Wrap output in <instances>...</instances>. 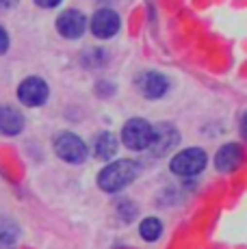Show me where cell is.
I'll list each match as a JSON object with an SVG mask.
<instances>
[{
  "label": "cell",
  "instance_id": "10",
  "mask_svg": "<svg viewBox=\"0 0 247 249\" xmlns=\"http://www.w3.org/2000/svg\"><path fill=\"white\" fill-rule=\"evenodd\" d=\"M139 89H141V93H143L145 98L159 100V98H163V95L167 93L169 83H167V78H165L163 74H159V71H145V74L139 76Z\"/></svg>",
  "mask_w": 247,
  "mask_h": 249
},
{
  "label": "cell",
  "instance_id": "13",
  "mask_svg": "<svg viewBox=\"0 0 247 249\" xmlns=\"http://www.w3.org/2000/svg\"><path fill=\"white\" fill-rule=\"evenodd\" d=\"M139 234H141V238H143V241H148V243L159 241L160 234H163V223H160L156 217L143 219V221H141V226H139Z\"/></svg>",
  "mask_w": 247,
  "mask_h": 249
},
{
  "label": "cell",
  "instance_id": "6",
  "mask_svg": "<svg viewBox=\"0 0 247 249\" xmlns=\"http://www.w3.org/2000/svg\"><path fill=\"white\" fill-rule=\"evenodd\" d=\"M120 31V16L113 9H100L91 18V33L100 39H111Z\"/></svg>",
  "mask_w": 247,
  "mask_h": 249
},
{
  "label": "cell",
  "instance_id": "9",
  "mask_svg": "<svg viewBox=\"0 0 247 249\" xmlns=\"http://www.w3.org/2000/svg\"><path fill=\"white\" fill-rule=\"evenodd\" d=\"M243 162V147L239 143H226L223 147H219L215 156V167L221 174H232L236 171Z\"/></svg>",
  "mask_w": 247,
  "mask_h": 249
},
{
  "label": "cell",
  "instance_id": "3",
  "mask_svg": "<svg viewBox=\"0 0 247 249\" xmlns=\"http://www.w3.org/2000/svg\"><path fill=\"white\" fill-rule=\"evenodd\" d=\"M54 152L61 160L72 162V165L85 162V159H87V145L74 132H61L54 139Z\"/></svg>",
  "mask_w": 247,
  "mask_h": 249
},
{
  "label": "cell",
  "instance_id": "7",
  "mask_svg": "<svg viewBox=\"0 0 247 249\" xmlns=\"http://www.w3.org/2000/svg\"><path fill=\"white\" fill-rule=\"evenodd\" d=\"M85 26H87V20L76 9H68V11H63L56 18V31L63 37H68V39H78L85 33Z\"/></svg>",
  "mask_w": 247,
  "mask_h": 249
},
{
  "label": "cell",
  "instance_id": "1",
  "mask_svg": "<svg viewBox=\"0 0 247 249\" xmlns=\"http://www.w3.org/2000/svg\"><path fill=\"white\" fill-rule=\"evenodd\" d=\"M137 171H139L137 162L126 160V159L115 160V162L106 165L102 171H100L98 186L102 191H106V193H117V191H122L124 186H128L132 180L137 178Z\"/></svg>",
  "mask_w": 247,
  "mask_h": 249
},
{
  "label": "cell",
  "instance_id": "14",
  "mask_svg": "<svg viewBox=\"0 0 247 249\" xmlns=\"http://www.w3.org/2000/svg\"><path fill=\"white\" fill-rule=\"evenodd\" d=\"M9 48V37H7V31L0 26V54H4Z\"/></svg>",
  "mask_w": 247,
  "mask_h": 249
},
{
  "label": "cell",
  "instance_id": "17",
  "mask_svg": "<svg viewBox=\"0 0 247 249\" xmlns=\"http://www.w3.org/2000/svg\"><path fill=\"white\" fill-rule=\"evenodd\" d=\"M7 4H9V7H11V4H16V0H7ZM0 7H4V2H2V0H0Z\"/></svg>",
  "mask_w": 247,
  "mask_h": 249
},
{
  "label": "cell",
  "instance_id": "12",
  "mask_svg": "<svg viewBox=\"0 0 247 249\" xmlns=\"http://www.w3.org/2000/svg\"><path fill=\"white\" fill-rule=\"evenodd\" d=\"M117 137L111 135V132H102V135L96 137V143H93V150H96V156L102 160H111L113 156L117 154Z\"/></svg>",
  "mask_w": 247,
  "mask_h": 249
},
{
  "label": "cell",
  "instance_id": "5",
  "mask_svg": "<svg viewBox=\"0 0 247 249\" xmlns=\"http://www.w3.org/2000/svg\"><path fill=\"white\" fill-rule=\"evenodd\" d=\"M18 98H20L22 104L26 107H41V104L48 100V85H46L44 78L39 76H31V78H24L18 87Z\"/></svg>",
  "mask_w": 247,
  "mask_h": 249
},
{
  "label": "cell",
  "instance_id": "2",
  "mask_svg": "<svg viewBox=\"0 0 247 249\" xmlns=\"http://www.w3.org/2000/svg\"><path fill=\"white\" fill-rule=\"evenodd\" d=\"M206 152L199 150V147H189L182 150L172 159V171L176 176H182V178H191L197 176L199 171H204L206 167Z\"/></svg>",
  "mask_w": 247,
  "mask_h": 249
},
{
  "label": "cell",
  "instance_id": "16",
  "mask_svg": "<svg viewBox=\"0 0 247 249\" xmlns=\"http://www.w3.org/2000/svg\"><path fill=\"white\" fill-rule=\"evenodd\" d=\"M241 135L247 139V113L243 115V119H241Z\"/></svg>",
  "mask_w": 247,
  "mask_h": 249
},
{
  "label": "cell",
  "instance_id": "8",
  "mask_svg": "<svg viewBox=\"0 0 247 249\" xmlns=\"http://www.w3.org/2000/svg\"><path fill=\"white\" fill-rule=\"evenodd\" d=\"M178 141H180L178 130H176L174 126H169V124H160V126H154L150 150L154 152L156 156H163V154H167L169 150H174Z\"/></svg>",
  "mask_w": 247,
  "mask_h": 249
},
{
  "label": "cell",
  "instance_id": "4",
  "mask_svg": "<svg viewBox=\"0 0 247 249\" xmlns=\"http://www.w3.org/2000/svg\"><path fill=\"white\" fill-rule=\"evenodd\" d=\"M152 135H154V128L145 119H139V117L126 122V126L122 130V139L126 143V147L128 150H137V152L148 150L152 143Z\"/></svg>",
  "mask_w": 247,
  "mask_h": 249
},
{
  "label": "cell",
  "instance_id": "15",
  "mask_svg": "<svg viewBox=\"0 0 247 249\" xmlns=\"http://www.w3.org/2000/svg\"><path fill=\"white\" fill-rule=\"evenodd\" d=\"M35 2L44 9H52V7H56V4H61V0H35Z\"/></svg>",
  "mask_w": 247,
  "mask_h": 249
},
{
  "label": "cell",
  "instance_id": "11",
  "mask_svg": "<svg viewBox=\"0 0 247 249\" xmlns=\"http://www.w3.org/2000/svg\"><path fill=\"white\" fill-rule=\"evenodd\" d=\"M24 128V117L20 111L13 107H2L0 108V132L2 135H20Z\"/></svg>",
  "mask_w": 247,
  "mask_h": 249
}]
</instances>
